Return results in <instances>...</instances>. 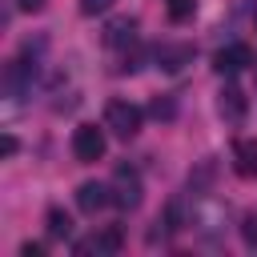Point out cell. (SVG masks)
<instances>
[{"instance_id":"obj_1","label":"cell","mask_w":257,"mask_h":257,"mask_svg":"<svg viewBox=\"0 0 257 257\" xmlns=\"http://www.w3.org/2000/svg\"><path fill=\"white\" fill-rule=\"evenodd\" d=\"M141 120H145V112L133 100H108V108H104V128H112L120 141L137 137L141 133Z\"/></svg>"},{"instance_id":"obj_2","label":"cell","mask_w":257,"mask_h":257,"mask_svg":"<svg viewBox=\"0 0 257 257\" xmlns=\"http://www.w3.org/2000/svg\"><path fill=\"white\" fill-rule=\"evenodd\" d=\"M108 189H112V205H116V209H137V205H141V193H145L141 173H137L133 165H116Z\"/></svg>"},{"instance_id":"obj_3","label":"cell","mask_w":257,"mask_h":257,"mask_svg":"<svg viewBox=\"0 0 257 257\" xmlns=\"http://www.w3.org/2000/svg\"><path fill=\"white\" fill-rule=\"evenodd\" d=\"M104 149H108L104 128H96V124H76V128H72V157H76L80 165L100 161V157H104Z\"/></svg>"},{"instance_id":"obj_4","label":"cell","mask_w":257,"mask_h":257,"mask_svg":"<svg viewBox=\"0 0 257 257\" xmlns=\"http://www.w3.org/2000/svg\"><path fill=\"white\" fill-rule=\"evenodd\" d=\"M120 245H124V233H120L116 225H104L100 233H92V237L76 241L72 249H76V253H96V257H112V253H120Z\"/></svg>"},{"instance_id":"obj_5","label":"cell","mask_w":257,"mask_h":257,"mask_svg":"<svg viewBox=\"0 0 257 257\" xmlns=\"http://www.w3.org/2000/svg\"><path fill=\"white\" fill-rule=\"evenodd\" d=\"M217 112H221L225 120L241 124V120H245V112H249V100H245V92H241L237 84H225V88L217 92Z\"/></svg>"},{"instance_id":"obj_6","label":"cell","mask_w":257,"mask_h":257,"mask_svg":"<svg viewBox=\"0 0 257 257\" xmlns=\"http://www.w3.org/2000/svg\"><path fill=\"white\" fill-rule=\"evenodd\" d=\"M76 205H80V213H100L104 205H112V189L100 181H84L76 189Z\"/></svg>"},{"instance_id":"obj_7","label":"cell","mask_w":257,"mask_h":257,"mask_svg":"<svg viewBox=\"0 0 257 257\" xmlns=\"http://www.w3.org/2000/svg\"><path fill=\"white\" fill-rule=\"evenodd\" d=\"M245 64H253V52H249L245 44H229V48H221V52L213 56V68H217L221 76H233V72H241Z\"/></svg>"},{"instance_id":"obj_8","label":"cell","mask_w":257,"mask_h":257,"mask_svg":"<svg viewBox=\"0 0 257 257\" xmlns=\"http://www.w3.org/2000/svg\"><path fill=\"white\" fill-rule=\"evenodd\" d=\"M133 40H137V20H133V16L108 20V28H104V44H108V48H128Z\"/></svg>"},{"instance_id":"obj_9","label":"cell","mask_w":257,"mask_h":257,"mask_svg":"<svg viewBox=\"0 0 257 257\" xmlns=\"http://www.w3.org/2000/svg\"><path fill=\"white\" fill-rule=\"evenodd\" d=\"M189 60H193V44H161L157 48V68H165V72H181Z\"/></svg>"},{"instance_id":"obj_10","label":"cell","mask_w":257,"mask_h":257,"mask_svg":"<svg viewBox=\"0 0 257 257\" xmlns=\"http://www.w3.org/2000/svg\"><path fill=\"white\" fill-rule=\"evenodd\" d=\"M233 169L241 177H257V137H241L233 145Z\"/></svg>"},{"instance_id":"obj_11","label":"cell","mask_w":257,"mask_h":257,"mask_svg":"<svg viewBox=\"0 0 257 257\" xmlns=\"http://www.w3.org/2000/svg\"><path fill=\"white\" fill-rule=\"evenodd\" d=\"M44 229H48V237H52V241H68V237H72V217H68L64 209H56V205H52V209L44 213Z\"/></svg>"},{"instance_id":"obj_12","label":"cell","mask_w":257,"mask_h":257,"mask_svg":"<svg viewBox=\"0 0 257 257\" xmlns=\"http://www.w3.org/2000/svg\"><path fill=\"white\" fill-rule=\"evenodd\" d=\"M237 229H241V241H245V249H257V213H245Z\"/></svg>"},{"instance_id":"obj_13","label":"cell","mask_w":257,"mask_h":257,"mask_svg":"<svg viewBox=\"0 0 257 257\" xmlns=\"http://www.w3.org/2000/svg\"><path fill=\"white\" fill-rule=\"evenodd\" d=\"M149 112H153L157 120H173V116H177V104H173L169 96H157V100L149 104Z\"/></svg>"},{"instance_id":"obj_14","label":"cell","mask_w":257,"mask_h":257,"mask_svg":"<svg viewBox=\"0 0 257 257\" xmlns=\"http://www.w3.org/2000/svg\"><path fill=\"white\" fill-rule=\"evenodd\" d=\"M169 16H173V20L193 16V0H169Z\"/></svg>"},{"instance_id":"obj_15","label":"cell","mask_w":257,"mask_h":257,"mask_svg":"<svg viewBox=\"0 0 257 257\" xmlns=\"http://www.w3.org/2000/svg\"><path fill=\"white\" fill-rule=\"evenodd\" d=\"M108 4L112 0H80V12L84 16H96V12H108Z\"/></svg>"},{"instance_id":"obj_16","label":"cell","mask_w":257,"mask_h":257,"mask_svg":"<svg viewBox=\"0 0 257 257\" xmlns=\"http://www.w3.org/2000/svg\"><path fill=\"white\" fill-rule=\"evenodd\" d=\"M40 253H44L40 241H24V245H20V257H40Z\"/></svg>"},{"instance_id":"obj_17","label":"cell","mask_w":257,"mask_h":257,"mask_svg":"<svg viewBox=\"0 0 257 257\" xmlns=\"http://www.w3.org/2000/svg\"><path fill=\"white\" fill-rule=\"evenodd\" d=\"M0 153H4V157H12V153H16V137H12V133L0 141Z\"/></svg>"},{"instance_id":"obj_18","label":"cell","mask_w":257,"mask_h":257,"mask_svg":"<svg viewBox=\"0 0 257 257\" xmlns=\"http://www.w3.org/2000/svg\"><path fill=\"white\" fill-rule=\"evenodd\" d=\"M16 4H20L24 12H40V8H44V0H16Z\"/></svg>"}]
</instances>
